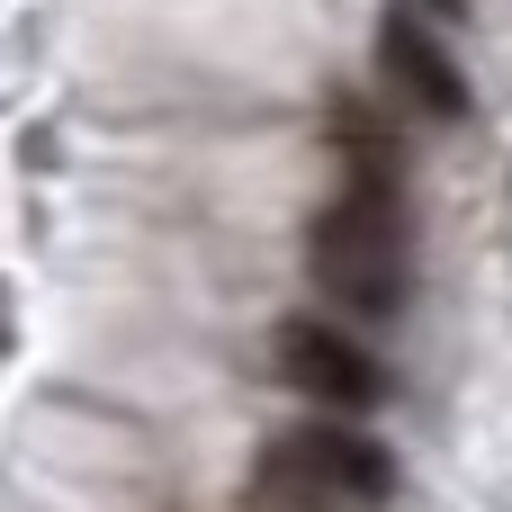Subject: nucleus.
<instances>
[{"label":"nucleus","instance_id":"nucleus-1","mask_svg":"<svg viewBox=\"0 0 512 512\" xmlns=\"http://www.w3.org/2000/svg\"><path fill=\"white\" fill-rule=\"evenodd\" d=\"M306 270L351 315H396L405 306L414 270H405V207H396V180L387 171H351V189L306 234Z\"/></svg>","mask_w":512,"mask_h":512},{"label":"nucleus","instance_id":"nucleus-2","mask_svg":"<svg viewBox=\"0 0 512 512\" xmlns=\"http://www.w3.org/2000/svg\"><path fill=\"white\" fill-rule=\"evenodd\" d=\"M270 351H279V378H288L315 414H333V423H360V414H378V405H387V369H378V351H369L351 324L288 315Z\"/></svg>","mask_w":512,"mask_h":512},{"label":"nucleus","instance_id":"nucleus-3","mask_svg":"<svg viewBox=\"0 0 512 512\" xmlns=\"http://www.w3.org/2000/svg\"><path fill=\"white\" fill-rule=\"evenodd\" d=\"M270 486H297L315 504H387L396 495V459L369 432L315 414V423H297V432L270 441Z\"/></svg>","mask_w":512,"mask_h":512},{"label":"nucleus","instance_id":"nucleus-4","mask_svg":"<svg viewBox=\"0 0 512 512\" xmlns=\"http://www.w3.org/2000/svg\"><path fill=\"white\" fill-rule=\"evenodd\" d=\"M378 81L414 108V117H432V126H459L468 108H477V90H468V72H459V54L414 18V9H387L378 18Z\"/></svg>","mask_w":512,"mask_h":512}]
</instances>
